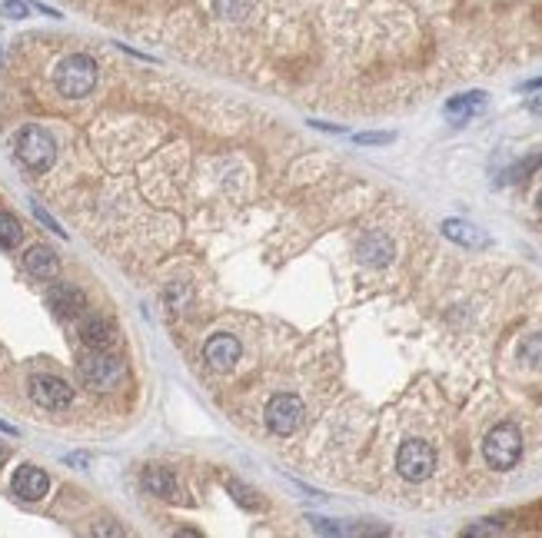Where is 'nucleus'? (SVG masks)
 I'll use <instances>...</instances> for the list:
<instances>
[{
  "instance_id": "26",
  "label": "nucleus",
  "mask_w": 542,
  "mask_h": 538,
  "mask_svg": "<svg viewBox=\"0 0 542 538\" xmlns=\"http://www.w3.org/2000/svg\"><path fill=\"white\" fill-rule=\"evenodd\" d=\"M4 462H7V449H4V445H0V466H4Z\"/></svg>"
},
{
  "instance_id": "19",
  "label": "nucleus",
  "mask_w": 542,
  "mask_h": 538,
  "mask_svg": "<svg viewBox=\"0 0 542 538\" xmlns=\"http://www.w3.org/2000/svg\"><path fill=\"white\" fill-rule=\"evenodd\" d=\"M226 492H230V495H233V499H236L240 505H243V509H250V512H253V509H263V502L257 499V492L247 489L243 482L230 479V482H226Z\"/></svg>"
},
{
  "instance_id": "3",
  "label": "nucleus",
  "mask_w": 542,
  "mask_h": 538,
  "mask_svg": "<svg viewBox=\"0 0 542 538\" xmlns=\"http://www.w3.org/2000/svg\"><path fill=\"white\" fill-rule=\"evenodd\" d=\"M54 83H57V90L64 97L80 100V97H87L97 87V63L87 54H71V57L60 60Z\"/></svg>"
},
{
  "instance_id": "10",
  "label": "nucleus",
  "mask_w": 542,
  "mask_h": 538,
  "mask_svg": "<svg viewBox=\"0 0 542 538\" xmlns=\"http://www.w3.org/2000/svg\"><path fill=\"white\" fill-rule=\"evenodd\" d=\"M203 359H207V366L210 369H230V366L240 359V340L236 336H230V332H216L207 346H203Z\"/></svg>"
},
{
  "instance_id": "6",
  "label": "nucleus",
  "mask_w": 542,
  "mask_h": 538,
  "mask_svg": "<svg viewBox=\"0 0 542 538\" xmlns=\"http://www.w3.org/2000/svg\"><path fill=\"white\" fill-rule=\"evenodd\" d=\"M267 425H270L273 435H293L300 425H303V416H307V409H303V402L293 396V392H280V396H273L270 402H267Z\"/></svg>"
},
{
  "instance_id": "24",
  "label": "nucleus",
  "mask_w": 542,
  "mask_h": 538,
  "mask_svg": "<svg viewBox=\"0 0 542 538\" xmlns=\"http://www.w3.org/2000/svg\"><path fill=\"white\" fill-rule=\"evenodd\" d=\"M503 528L499 525H470L466 528V535H499Z\"/></svg>"
},
{
  "instance_id": "14",
  "label": "nucleus",
  "mask_w": 542,
  "mask_h": 538,
  "mask_svg": "<svg viewBox=\"0 0 542 538\" xmlns=\"http://www.w3.org/2000/svg\"><path fill=\"white\" fill-rule=\"evenodd\" d=\"M143 489L150 492V495H157V499H166V502H174L180 495L177 475L166 472V468H147L143 472Z\"/></svg>"
},
{
  "instance_id": "23",
  "label": "nucleus",
  "mask_w": 542,
  "mask_h": 538,
  "mask_svg": "<svg viewBox=\"0 0 542 538\" xmlns=\"http://www.w3.org/2000/svg\"><path fill=\"white\" fill-rule=\"evenodd\" d=\"M4 13L21 21V17H27V4L24 0H7V4H4Z\"/></svg>"
},
{
  "instance_id": "25",
  "label": "nucleus",
  "mask_w": 542,
  "mask_h": 538,
  "mask_svg": "<svg viewBox=\"0 0 542 538\" xmlns=\"http://www.w3.org/2000/svg\"><path fill=\"white\" fill-rule=\"evenodd\" d=\"M539 87H542V77H536V80L526 83V90H539Z\"/></svg>"
},
{
  "instance_id": "2",
  "label": "nucleus",
  "mask_w": 542,
  "mask_h": 538,
  "mask_svg": "<svg viewBox=\"0 0 542 538\" xmlns=\"http://www.w3.org/2000/svg\"><path fill=\"white\" fill-rule=\"evenodd\" d=\"M519 456H522V433H519L512 422H499V425H493V429L486 433L483 458L489 468L509 472V468H516Z\"/></svg>"
},
{
  "instance_id": "8",
  "label": "nucleus",
  "mask_w": 542,
  "mask_h": 538,
  "mask_svg": "<svg viewBox=\"0 0 542 538\" xmlns=\"http://www.w3.org/2000/svg\"><path fill=\"white\" fill-rule=\"evenodd\" d=\"M11 489H13V495H17V499H24V502H40L50 489V479H47V472H44V468L21 466L17 472H13Z\"/></svg>"
},
{
  "instance_id": "11",
  "label": "nucleus",
  "mask_w": 542,
  "mask_h": 538,
  "mask_svg": "<svg viewBox=\"0 0 542 538\" xmlns=\"http://www.w3.org/2000/svg\"><path fill=\"white\" fill-rule=\"evenodd\" d=\"M24 269L37 280H54L60 273V259L50 246H30L24 256Z\"/></svg>"
},
{
  "instance_id": "12",
  "label": "nucleus",
  "mask_w": 542,
  "mask_h": 538,
  "mask_svg": "<svg viewBox=\"0 0 542 538\" xmlns=\"http://www.w3.org/2000/svg\"><path fill=\"white\" fill-rule=\"evenodd\" d=\"M360 259H363L366 266H386L389 259H393V240L386 233H366L360 240Z\"/></svg>"
},
{
  "instance_id": "27",
  "label": "nucleus",
  "mask_w": 542,
  "mask_h": 538,
  "mask_svg": "<svg viewBox=\"0 0 542 538\" xmlns=\"http://www.w3.org/2000/svg\"><path fill=\"white\" fill-rule=\"evenodd\" d=\"M532 110H542V100H536V104H532Z\"/></svg>"
},
{
  "instance_id": "18",
  "label": "nucleus",
  "mask_w": 542,
  "mask_h": 538,
  "mask_svg": "<svg viewBox=\"0 0 542 538\" xmlns=\"http://www.w3.org/2000/svg\"><path fill=\"white\" fill-rule=\"evenodd\" d=\"M519 359L522 363L536 366V369H542V332H536V336H526L522 340V346H519Z\"/></svg>"
},
{
  "instance_id": "28",
  "label": "nucleus",
  "mask_w": 542,
  "mask_h": 538,
  "mask_svg": "<svg viewBox=\"0 0 542 538\" xmlns=\"http://www.w3.org/2000/svg\"><path fill=\"white\" fill-rule=\"evenodd\" d=\"M539 210H542V189H539Z\"/></svg>"
},
{
  "instance_id": "22",
  "label": "nucleus",
  "mask_w": 542,
  "mask_h": 538,
  "mask_svg": "<svg viewBox=\"0 0 542 538\" xmlns=\"http://www.w3.org/2000/svg\"><path fill=\"white\" fill-rule=\"evenodd\" d=\"M389 140H393V133H356V143H363V147H379Z\"/></svg>"
},
{
  "instance_id": "7",
  "label": "nucleus",
  "mask_w": 542,
  "mask_h": 538,
  "mask_svg": "<svg viewBox=\"0 0 542 538\" xmlns=\"http://www.w3.org/2000/svg\"><path fill=\"white\" fill-rule=\"evenodd\" d=\"M30 396L40 409H50V412H60L71 406V386L60 379V375H34L30 379Z\"/></svg>"
},
{
  "instance_id": "20",
  "label": "nucleus",
  "mask_w": 542,
  "mask_h": 538,
  "mask_svg": "<svg viewBox=\"0 0 542 538\" xmlns=\"http://www.w3.org/2000/svg\"><path fill=\"white\" fill-rule=\"evenodd\" d=\"M250 11V0H216V13L226 21H243Z\"/></svg>"
},
{
  "instance_id": "4",
  "label": "nucleus",
  "mask_w": 542,
  "mask_h": 538,
  "mask_svg": "<svg viewBox=\"0 0 542 538\" xmlns=\"http://www.w3.org/2000/svg\"><path fill=\"white\" fill-rule=\"evenodd\" d=\"M13 150H17V160L34 170V173H44L54 166V156H57V147H54V137H50L44 127H24L13 140Z\"/></svg>"
},
{
  "instance_id": "9",
  "label": "nucleus",
  "mask_w": 542,
  "mask_h": 538,
  "mask_svg": "<svg viewBox=\"0 0 542 538\" xmlns=\"http://www.w3.org/2000/svg\"><path fill=\"white\" fill-rule=\"evenodd\" d=\"M47 306L60 319H77L87 309V296L77 286H71V282H57V286L47 290Z\"/></svg>"
},
{
  "instance_id": "16",
  "label": "nucleus",
  "mask_w": 542,
  "mask_h": 538,
  "mask_svg": "<svg viewBox=\"0 0 542 538\" xmlns=\"http://www.w3.org/2000/svg\"><path fill=\"white\" fill-rule=\"evenodd\" d=\"M486 106V94H462V97H453L446 104V117L449 120H456V123H462V120H470L472 113H479Z\"/></svg>"
},
{
  "instance_id": "17",
  "label": "nucleus",
  "mask_w": 542,
  "mask_h": 538,
  "mask_svg": "<svg viewBox=\"0 0 542 538\" xmlns=\"http://www.w3.org/2000/svg\"><path fill=\"white\" fill-rule=\"evenodd\" d=\"M21 240H24V230H21L17 216H11V213H0V249H13Z\"/></svg>"
},
{
  "instance_id": "5",
  "label": "nucleus",
  "mask_w": 542,
  "mask_h": 538,
  "mask_svg": "<svg viewBox=\"0 0 542 538\" xmlns=\"http://www.w3.org/2000/svg\"><path fill=\"white\" fill-rule=\"evenodd\" d=\"M436 468V449L423 439H410V442L400 445L396 452V472H400L406 482H426Z\"/></svg>"
},
{
  "instance_id": "13",
  "label": "nucleus",
  "mask_w": 542,
  "mask_h": 538,
  "mask_svg": "<svg viewBox=\"0 0 542 538\" xmlns=\"http://www.w3.org/2000/svg\"><path fill=\"white\" fill-rule=\"evenodd\" d=\"M80 340L87 342L90 349H110V346H114V340H117V332H114V326H110L106 319L87 316L80 323Z\"/></svg>"
},
{
  "instance_id": "1",
  "label": "nucleus",
  "mask_w": 542,
  "mask_h": 538,
  "mask_svg": "<svg viewBox=\"0 0 542 538\" xmlns=\"http://www.w3.org/2000/svg\"><path fill=\"white\" fill-rule=\"evenodd\" d=\"M80 382L94 392H114V389L127 379V366L117 356H106V349H90L77 366Z\"/></svg>"
},
{
  "instance_id": "21",
  "label": "nucleus",
  "mask_w": 542,
  "mask_h": 538,
  "mask_svg": "<svg viewBox=\"0 0 542 538\" xmlns=\"http://www.w3.org/2000/svg\"><path fill=\"white\" fill-rule=\"evenodd\" d=\"M30 210H34V216H37V220H40V223H44V226H47V230H54V233H57V236H67V233H64V230H60V223L54 220V216H50L47 210H40V206H37V203H30Z\"/></svg>"
},
{
  "instance_id": "15",
  "label": "nucleus",
  "mask_w": 542,
  "mask_h": 538,
  "mask_svg": "<svg viewBox=\"0 0 542 538\" xmlns=\"http://www.w3.org/2000/svg\"><path fill=\"white\" fill-rule=\"evenodd\" d=\"M443 233L460 246H486L489 243L486 233H479V226H472V223H466V220H446L443 223Z\"/></svg>"
}]
</instances>
